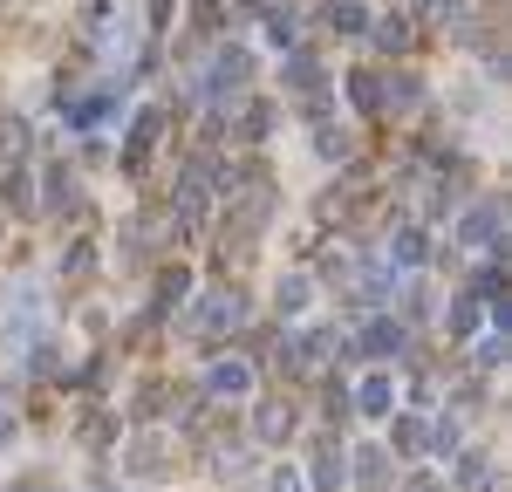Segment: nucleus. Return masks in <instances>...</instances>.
<instances>
[{
	"mask_svg": "<svg viewBox=\"0 0 512 492\" xmlns=\"http://www.w3.org/2000/svg\"><path fill=\"white\" fill-rule=\"evenodd\" d=\"M499 233H506V212H499V205H478V212L458 219V246H465V253H492Z\"/></svg>",
	"mask_w": 512,
	"mask_h": 492,
	"instance_id": "3",
	"label": "nucleus"
},
{
	"mask_svg": "<svg viewBox=\"0 0 512 492\" xmlns=\"http://www.w3.org/2000/svg\"><path fill=\"white\" fill-rule=\"evenodd\" d=\"M267 41H274V48H294V41H301V7H274V21H267Z\"/></svg>",
	"mask_w": 512,
	"mask_h": 492,
	"instance_id": "11",
	"label": "nucleus"
},
{
	"mask_svg": "<svg viewBox=\"0 0 512 492\" xmlns=\"http://www.w3.org/2000/svg\"><path fill=\"white\" fill-rule=\"evenodd\" d=\"M239 322H246V301H239L233 287H219V294H205V301L192 308V328H198V335H233Z\"/></svg>",
	"mask_w": 512,
	"mask_h": 492,
	"instance_id": "1",
	"label": "nucleus"
},
{
	"mask_svg": "<svg viewBox=\"0 0 512 492\" xmlns=\"http://www.w3.org/2000/svg\"><path fill=\"white\" fill-rule=\"evenodd\" d=\"M287 431H294V410L287 404H260L253 410V438H260V445H287Z\"/></svg>",
	"mask_w": 512,
	"mask_h": 492,
	"instance_id": "5",
	"label": "nucleus"
},
{
	"mask_svg": "<svg viewBox=\"0 0 512 492\" xmlns=\"http://www.w3.org/2000/svg\"><path fill=\"white\" fill-rule=\"evenodd\" d=\"M355 479H362V486H383V479H390V458H383V451H355Z\"/></svg>",
	"mask_w": 512,
	"mask_h": 492,
	"instance_id": "14",
	"label": "nucleus"
},
{
	"mask_svg": "<svg viewBox=\"0 0 512 492\" xmlns=\"http://www.w3.org/2000/svg\"><path fill=\"white\" fill-rule=\"evenodd\" d=\"M267 492H308V479H301L294 465H280V472H274V486H267Z\"/></svg>",
	"mask_w": 512,
	"mask_h": 492,
	"instance_id": "22",
	"label": "nucleus"
},
{
	"mask_svg": "<svg viewBox=\"0 0 512 492\" xmlns=\"http://www.w3.org/2000/svg\"><path fill=\"white\" fill-rule=\"evenodd\" d=\"M403 492H437V486H431V479H417V486H403Z\"/></svg>",
	"mask_w": 512,
	"mask_h": 492,
	"instance_id": "25",
	"label": "nucleus"
},
{
	"mask_svg": "<svg viewBox=\"0 0 512 492\" xmlns=\"http://www.w3.org/2000/svg\"><path fill=\"white\" fill-rule=\"evenodd\" d=\"M396 445H403V451H424V445H431V431H424L417 417H396Z\"/></svg>",
	"mask_w": 512,
	"mask_h": 492,
	"instance_id": "19",
	"label": "nucleus"
},
{
	"mask_svg": "<svg viewBox=\"0 0 512 492\" xmlns=\"http://www.w3.org/2000/svg\"><path fill=\"white\" fill-rule=\"evenodd\" d=\"M403 7H424V14H431V0H403Z\"/></svg>",
	"mask_w": 512,
	"mask_h": 492,
	"instance_id": "28",
	"label": "nucleus"
},
{
	"mask_svg": "<svg viewBox=\"0 0 512 492\" xmlns=\"http://www.w3.org/2000/svg\"><path fill=\"white\" fill-rule=\"evenodd\" d=\"M403 342H410V335H403L396 322H369L362 328V349H369V356H403Z\"/></svg>",
	"mask_w": 512,
	"mask_h": 492,
	"instance_id": "8",
	"label": "nucleus"
},
{
	"mask_svg": "<svg viewBox=\"0 0 512 492\" xmlns=\"http://www.w3.org/2000/svg\"><path fill=\"white\" fill-rule=\"evenodd\" d=\"M287 82H294V89H315V82H321L315 55H287Z\"/></svg>",
	"mask_w": 512,
	"mask_h": 492,
	"instance_id": "17",
	"label": "nucleus"
},
{
	"mask_svg": "<svg viewBox=\"0 0 512 492\" xmlns=\"http://www.w3.org/2000/svg\"><path fill=\"white\" fill-rule=\"evenodd\" d=\"M335 28H342V35H362V7H355V0H335Z\"/></svg>",
	"mask_w": 512,
	"mask_h": 492,
	"instance_id": "21",
	"label": "nucleus"
},
{
	"mask_svg": "<svg viewBox=\"0 0 512 492\" xmlns=\"http://www.w3.org/2000/svg\"><path fill=\"white\" fill-rule=\"evenodd\" d=\"M69 192H76V185H69V171H48V205H62Z\"/></svg>",
	"mask_w": 512,
	"mask_h": 492,
	"instance_id": "24",
	"label": "nucleus"
},
{
	"mask_svg": "<svg viewBox=\"0 0 512 492\" xmlns=\"http://www.w3.org/2000/svg\"><path fill=\"white\" fill-rule=\"evenodd\" d=\"M376 41H383V48H410V14H390V21L376 28Z\"/></svg>",
	"mask_w": 512,
	"mask_h": 492,
	"instance_id": "18",
	"label": "nucleus"
},
{
	"mask_svg": "<svg viewBox=\"0 0 512 492\" xmlns=\"http://www.w3.org/2000/svg\"><path fill=\"white\" fill-rule=\"evenodd\" d=\"M246 76H253L246 48H219V55H212V69H205V96H219V103H226V96L246 89Z\"/></svg>",
	"mask_w": 512,
	"mask_h": 492,
	"instance_id": "2",
	"label": "nucleus"
},
{
	"mask_svg": "<svg viewBox=\"0 0 512 492\" xmlns=\"http://www.w3.org/2000/svg\"><path fill=\"white\" fill-rule=\"evenodd\" d=\"M376 103H396V110H410V103H417V82H410V76L383 82V89H376Z\"/></svg>",
	"mask_w": 512,
	"mask_h": 492,
	"instance_id": "16",
	"label": "nucleus"
},
{
	"mask_svg": "<svg viewBox=\"0 0 512 492\" xmlns=\"http://www.w3.org/2000/svg\"><path fill=\"white\" fill-rule=\"evenodd\" d=\"M7 492H48V486H7Z\"/></svg>",
	"mask_w": 512,
	"mask_h": 492,
	"instance_id": "27",
	"label": "nucleus"
},
{
	"mask_svg": "<svg viewBox=\"0 0 512 492\" xmlns=\"http://www.w3.org/2000/svg\"><path fill=\"white\" fill-rule=\"evenodd\" d=\"M0 431H7V390H0Z\"/></svg>",
	"mask_w": 512,
	"mask_h": 492,
	"instance_id": "26",
	"label": "nucleus"
},
{
	"mask_svg": "<svg viewBox=\"0 0 512 492\" xmlns=\"http://www.w3.org/2000/svg\"><path fill=\"white\" fill-rule=\"evenodd\" d=\"M383 267H424V233L417 226H396L383 246Z\"/></svg>",
	"mask_w": 512,
	"mask_h": 492,
	"instance_id": "4",
	"label": "nucleus"
},
{
	"mask_svg": "<svg viewBox=\"0 0 512 492\" xmlns=\"http://www.w3.org/2000/svg\"><path fill=\"white\" fill-rule=\"evenodd\" d=\"M103 492H110V486H103Z\"/></svg>",
	"mask_w": 512,
	"mask_h": 492,
	"instance_id": "29",
	"label": "nucleus"
},
{
	"mask_svg": "<svg viewBox=\"0 0 512 492\" xmlns=\"http://www.w3.org/2000/svg\"><path fill=\"white\" fill-rule=\"evenodd\" d=\"M158 294H164V308H178V301L192 294V274H185V267H178V274H164V281H158Z\"/></svg>",
	"mask_w": 512,
	"mask_h": 492,
	"instance_id": "20",
	"label": "nucleus"
},
{
	"mask_svg": "<svg viewBox=\"0 0 512 492\" xmlns=\"http://www.w3.org/2000/svg\"><path fill=\"white\" fill-rule=\"evenodd\" d=\"M205 185H212V178H205V164H192V171L178 178V212H185V219L205 212Z\"/></svg>",
	"mask_w": 512,
	"mask_h": 492,
	"instance_id": "9",
	"label": "nucleus"
},
{
	"mask_svg": "<svg viewBox=\"0 0 512 492\" xmlns=\"http://www.w3.org/2000/svg\"><path fill=\"white\" fill-rule=\"evenodd\" d=\"M315 144H321V158H342L349 144H342V130H315Z\"/></svg>",
	"mask_w": 512,
	"mask_h": 492,
	"instance_id": "23",
	"label": "nucleus"
},
{
	"mask_svg": "<svg viewBox=\"0 0 512 492\" xmlns=\"http://www.w3.org/2000/svg\"><path fill=\"white\" fill-rule=\"evenodd\" d=\"M355 404L369 410V417H390V404H396V383H390V376H362V383H355Z\"/></svg>",
	"mask_w": 512,
	"mask_h": 492,
	"instance_id": "7",
	"label": "nucleus"
},
{
	"mask_svg": "<svg viewBox=\"0 0 512 492\" xmlns=\"http://www.w3.org/2000/svg\"><path fill=\"white\" fill-rule=\"evenodd\" d=\"M21 151H28V123H21V117H0V164H7V158L21 164Z\"/></svg>",
	"mask_w": 512,
	"mask_h": 492,
	"instance_id": "12",
	"label": "nucleus"
},
{
	"mask_svg": "<svg viewBox=\"0 0 512 492\" xmlns=\"http://www.w3.org/2000/svg\"><path fill=\"white\" fill-rule=\"evenodd\" d=\"M130 48H137V28H130V14L103 28V62H130Z\"/></svg>",
	"mask_w": 512,
	"mask_h": 492,
	"instance_id": "10",
	"label": "nucleus"
},
{
	"mask_svg": "<svg viewBox=\"0 0 512 492\" xmlns=\"http://www.w3.org/2000/svg\"><path fill=\"white\" fill-rule=\"evenodd\" d=\"M212 397H253V369L246 363H212Z\"/></svg>",
	"mask_w": 512,
	"mask_h": 492,
	"instance_id": "6",
	"label": "nucleus"
},
{
	"mask_svg": "<svg viewBox=\"0 0 512 492\" xmlns=\"http://www.w3.org/2000/svg\"><path fill=\"white\" fill-rule=\"evenodd\" d=\"M444 328H451L458 342H465V335H478V308H472V301H451V308H444Z\"/></svg>",
	"mask_w": 512,
	"mask_h": 492,
	"instance_id": "15",
	"label": "nucleus"
},
{
	"mask_svg": "<svg viewBox=\"0 0 512 492\" xmlns=\"http://www.w3.org/2000/svg\"><path fill=\"white\" fill-rule=\"evenodd\" d=\"M274 308H280V315H301V308H308V274H287L280 294H274Z\"/></svg>",
	"mask_w": 512,
	"mask_h": 492,
	"instance_id": "13",
	"label": "nucleus"
}]
</instances>
